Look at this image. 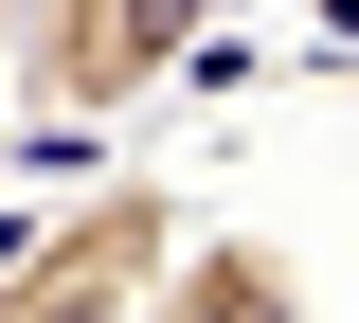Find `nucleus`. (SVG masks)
I'll return each mask as SVG.
<instances>
[{"label":"nucleus","instance_id":"nucleus-1","mask_svg":"<svg viewBox=\"0 0 359 323\" xmlns=\"http://www.w3.org/2000/svg\"><path fill=\"white\" fill-rule=\"evenodd\" d=\"M180 180H144V162H108L90 198H54V216L0 233V323H144V287H162L180 252Z\"/></svg>","mask_w":359,"mask_h":323},{"label":"nucleus","instance_id":"nucleus-2","mask_svg":"<svg viewBox=\"0 0 359 323\" xmlns=\"http://www.w3.org/2000/svg\"><path fill=\"white\" fill-rule=\"evenodd\" d=\"M216 18H233V0H18V90L108 126V108L180 90V72L216 54Z\"/></svg>","mask_w":359,"mask_h":323},{"label":"nucleus","instance_id":"nucleus-4","mask_svg":"<svg viewBox=\"0 0 359 323\" xmlns=\"http://www.w3.org/2000/svg\"><path fill=\"white\" fill-rule=\"evenodd\" d=\"M0 90H18V0H0Z\"/></svg>","mask_w":359,"mask_h":323},{"label":"nucleus","instance_id":"nucleus-3","mask_svg":"<svg viewBox=\"0 0 359 323\" xmlns=\"http://www.w3.org/2000/svg\"><path fill=\"white\" fill-rule=\"evenodd\" d=\"M144 323H323V305H306V252L287 233H180L162 287H144Z\"/></svg>","mask_w":359,"mask_h":323}]
</instances>
